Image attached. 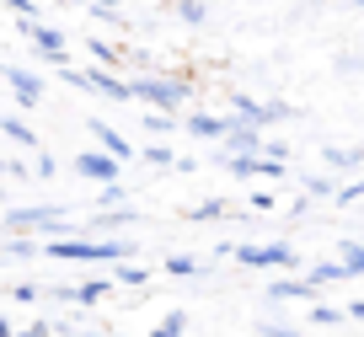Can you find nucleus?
<instances>
[{"label": "nucleus", "instance_id": "26", "mask_svg": "<svg viewBox=\"0 0 364 337\" xmlns=\"http://www.w3.org/2000/svg\"><path fill=\"white\" fill-rule=\"evenodd\" d=\"M97 203H102V209H113V203H124V182H102V193H97Z\"/></svg>", "mask_w": 364, "mask_h": 337}, {"label": "nucleus", "instance_id": "30", "mask_svg": "<svg viewBox=\"0 0 364 337\" xmlns=\"http://www.w3.org/2000/svg\"><path fill=\"white\" fill-rule=\"evenodd\" d=\"M306 193H311V198H332V193H338V188H332L327 177H306Z\"/></svg>", "mask_w": 364, "mask_h": 337}, {"label": "nucleus", "instance_id": "23", "mask_svg": "<svg viewBox=\"0 0 364 337\" xmlns=\"http://www.w3.org/2000/svg\"><path fill=\"white\" fill-rule=\"evenodd\" d=\"M145 129H150L156 139H161V134H171V112H166V107H161V112H145Z\"/></svg>", "mask_w": 364, "mask_h": 337}, {"label": "nucleus", "instance_id": "32", "mask_svg": "<svg viewBox=\"0 0 364 337\" xmlns=\"http://www.w3.org/2000/svg\"><path fill=\"white\" fill-rule=\"evenodd\" d=\"M91 11L102 16V22H118V6H113V0H91Z\"/></svg>", "mask_w": 364, "mask_h": 337}, {"label": "nucleus", "instance_id": "8", "mask_svg": "<svg viewBox=\"0 0 364 337\" xmlns=\"http://www.w3.org/2000/svg\"><path fill=\"white\" fill-rule=\"evenodd\" d=\"M0 75L11 80V91H16V102H22V107H38V102H43V80L27 75L22 65H0Z\"/></svg>", "mask_w": 364, "mask_h": 337}, {"label": "nucleus", "instance_id": "3", "mask_svg": "<svg viewBox=\"0 0 364 337\" xmlns=\"http://www.w3.org/2000/svg\"><path fill=\"white\" fill-rule=\"evenodd\" d=\"M230 118L236 124H252V129H273V124H289L295 107L289 102H252V97H236L230 102Z\"/></svg>", "mask_w": 364, "mask_h": 337}, {"label": "nucleus", "instance_id": "22", "mask_svg": "<svg viewBox=\"0 0 364 337\" xmlns=\"http://www.w3.org/2000/svg\"><path fill=\"white\" fill-rule=\"evenodd\" d=\"M311 321H316V326H338V321H348V311H338V305H316Z\"/></svg>", "mask_w": 364, "mask_h": 337}, {"label": "nucleus", "instance_id": "35", "mask_svg": "<svg viewBox=\"0 0 364 337\" xmlns=\"http://www.w3.org/2000/svg\"><path fill=\"white\" fill-rule=\"evenodd\" d=\"M359 166H364V150H359Z\"/></svg>", "mask_w": 364, "mask_h": 337}, {"label": "nucleus", "instance_id": "10", "mask_svg": "<svg viewBox=\"0 0 364 337\" xmlns=\"http://www.w3.org/2000/svg\"><path fill=\"white\" fill-rule=\"evenodd\" d=\"M182 124H188V134H193V139H225L230 118H215V112H188Z\"/></svg>", "mask_w": 364, "mask_h": 337}, {"label": "nucleus", "instance_id": "28", "mask_svg": "<svg viewBox=\"0 0 364 337\" xmlns=\"http://www.w3.org/2000/svg\"><path fill=\"white\" fill-rule=\"evenodd\" d=\"M182 321H188V316H182V311H171L166 321L156 326V337H182Z\"/></svg>", "mask_w": 364, "mask_h": 337}, {"label": "nucleus", "instance_id": "34", "mask_svg": "<svg viewBox=\"0 0 364 337\" xmlns=\"http://www.w3.org/2000/svg\"><path fill=\"white\" fill-rule=\"evenodd\" d=\"M16 337H48V321H33L27 332H16Z\"/></svg>", "mask_w": 364, "mask_h": 337}, {"label": "nucleus", "instance_id": "15", "mask_svg": "<svg viewBox=\"0 0 364 337\" xmlns=\"http://www.w3.org/2000/svg\"><path fill=\"white\" fill-rule=\"evenodd\" d=\"M306 279L316 284V289H327V284H338V279H353V273H348V262L338 257V262H316V268H311Z\"/></svg>", "mask_w": 364, "mask_h": 337}, {"label": "nucleus", "instance_id": "25", "mask_svg": "<svg viewBox=\"0 0 364 337\" xmlns=\"http://www.w3.org/2000/svg\"><path fill=\"white\" fill-rule=\"evenodd\" d=\"M139 156H145L150 166H177V156H171L166 145H150V150H139Z\"/></svg>", "mask_w": 364, "mask_h": 337}, {"label": "nucleus", "instance_id": "14", "mask_svg": "<svg viewBox=\"0 0 364 337\" xmlns=\"http://www.w3.org/2000/svg\"><path fill=\"white\" fill-rule=\"evenodd\" d=\"M107 289H118V284H113V273H107V279H91V284H80V289H59V300H75V305H97V300H102Z\"/></svg>", "mask_w": 364, "mask_h": 337}, {"label": "nucleus", "instance_id": "9", "mask_svg": "<svg viewBox=\"0 0 364 337\" xmlns=\"http://www.w3.org/2000/svg\"><path fill=\"white\" fill-rule=\"evenodd\" d=\"M257 150H262V129L236 124V118H230V129H225V156H257Z\"/></svg>", "mask_w": 364, "mask_h": 337}, {"label": "nucleus", "instance_id": "5", "mask_svg": "<svg viewBox=\"0 0 364 337\" xmlns=\"http://www.w3.org/2000/svg\"><path fill=\"white\" fill-rule=\"evenodd\" d=\"M16 27H22V33H27V38H33V43H38V54H48V59H54V65H70V54H65V38H59L54 27H43V22H38V16H22V22H16Z\"/></svg>", "mask_w": 364, "mask_h": 337}, {"label": "nucleus", "instance_id": "16", "mask_svg": "<svg viewBox=\"0 0 364 337\" xmlns=\"http://www.w3.org/2000/svg\"><path fill=\"white\" fill-rule=\"evenodd\" d=\"M145 279H150V273H145V268H134V262H129V257H124V262H118V268H113V284H129V289H139V284H145Z\"/></svg>", "mask_w": 364, "mask_h": 337}, {"label": "nucleus", "instance_id": "31", "mask_svg": "<svg viewBox=\"0 0 364 337\" xmlns=\"http://www.w3.org/2000/svg\"><path fill=\"white\" fill-rule=\"evenodd\" d=\"M6 11H16V16H38V0H0Z\"/></svg>", "mask_w": 364, "mask_h": 337}, {"label": "nucleus", "instance_id": "6", "mask_svg": "<svg viewBox=\"0 0 364 337\" xmlns=\"http://www.w3.org/2000/svg\"><path fill=\"white\" fill-rule=\"evenodd\" d=\"M11 230H65L70 214L65 209H11Z\"/></svg>", "mask_w": 364, "mask_h": 337}, {"label": "nucleus", "instance_id": "13", "mask_svg": "<svg viewBox=\"0 0 364 337\" xmlns=\"http://www.w3.org/2000/svg\"><path fill=\"white\" fill-rule=\"evenodd\" d=\"M268 300H316V284L311 279H273Z\"/></svg>", "mask_w": 364, "mask_h": 337}, {"label": "nucleus", "instance_id": "11", "mask_svg": "<svg viewBox=\"0 0 364 337\" xmlns=\"http://www.w3.org/2000/svg\"><path fill=\"white\" fill-rule=\"evenodd\" d=\"M86 80H91V91H102V97H113V102H134V86L107 75V70H86Z\"/></svg>", "mask_w": 364, "mask_h": 337}, {"label": "nucleus", "instance_id": "20", "mask_svg": "<svg viewBox=\"0 0 364 337\" xmlns=\"http://www.w3.org/2000/svg\"><path fill=\"white\" fill-rule=\"evenodd\" d=\"M321 161L332 171H348V166H359V150H321Z\"/></svg>", "mask_w": 364, "mask_h": 337}, {"label": "nucleus", "instance_id": "4", "mask_svg": "<svg viewBox=\"0 0 364 337\" xmlns=\"http://www.w3.org/2000/svg\"><path fill=\"white\" fill-rule=\"evenodd\" d=\"M236 262L241 268H295V247L289 241H268V247H236Z\"/></svg>", "mask_w": 364, "mask_h": 337}, {"label": "nucleus", "instance_id": "2", "mask_svg": "<svg viewBox=\"0 0 364 337\" xmlns=\"http://www.w3.org/2000/svg\"><path fill=\"white\" fill-rule=\"evenodd\" d=\"M129 86H134V102H150V107H182V102H188V80H177V75H139V80H129Z\"/></svg>", "mask_w": 364, "mask_h": 337}, {"label": "nucleus", "instance_id": "36", "mask_svg": "<svg viewBox=\"0 0 364 337\" xmlns=\"http://www.w3.org/2000/svg\"><path fill=\"white\" fill-rule=\"evenodd\" d=\"M0 166H6V161H0Z\"/></svg>", "mask_w": 364, "mask_h": 337}, {"label": "nucleus", "instance_id": "27", "mask_svg": "<svg viewBox=\"0 0 364 337\" xmlns=\"http://www.w3.org/2000/svg\"><path fill=\"white\" fill-rule=\"evenodd\" d=\"M177 16L182 22H204V0H177Z\"/></svg>", "mask_w": 364, "mask_h": 337}, {"label": "nucleus", "instance_id": "21", "mask_svg": "<svg viewBox=\"0 0 364 337\" xmlns=\"http://www.w3.org/2000/svg\"><path fill=\"white\" fill-rule=\"evenodd\" d=\"M220 214H225V198H209V203H193L188 220H220Z\"/></svg>", "mask_w": 364, "mask_h": 337}, {"label": "nucleus", "instance_id": "24", "mask_svg": "<svg viewBox=\"0 0 364 337\" xmlns=\"http://www.w3.org/2000/svg\"><path fill=\"white\" fill-rule=\"evenodd\" d=\"M359 198H364V182H348V188L332 193V203H338V209H348V203H359Z\"/></svg>", "mask_w": 364, "mask_h": 337}, {"label": "nucleus", "instance_id": "1", "mask_svg": "<svg viewBox=\"0 0 364 337\" xmlns=\"http://www.w3.org/2000/svg\"><path fill=\"white\" fill-rule=\"evenodd\" d=\"M43 252L59 262H124L134 241H48Z\"/></svg>", "mask_w": 364, "mask_h": 337}, {"label": "nucleus", "instance_id": "33", "mask_svg": "<svg viewBox=\"0 0 364 337\" xmlns=\"http://www.w3.org/2000/svg\"><path fill=\"white\" fill-rule=\"evenodd\" d=\"M262 337H300V332H289V326H273V321H262Z\"/></svg>", "mask_w": 364, "mask_h": 337}, {"label": "nucleus", "instance_id": "7", "mask_svg": "<svg viewBox=\"0 0 364 337\" xmlns=\"http://www.w3.org/2000/svg\"><path fill=\"white\" fill-rule=\"evenodd\" d=\"M75 171L91 177L97 188H102V182H118V156H107V150H86V156H75Z\"/></svg>", "mask_w": 364, "mask_h": 337}, {"label": "nucleus", "instance_id": "19", "mask_svg": "<svg viewBox=\"0 0 364 337\" xmlns=\"http://www.w3.org/2000/svg\"><path fill=\"white\" fill-rule=\"evenodd\" d=\"M166 273L188 279V273H209V262H198V257H166Z\"/></svg>", "mask_w": 364, "mask_h": 337}, {"label": "nucleus", "instance_id": "12", "mask_svg": "<svg viewBox=\"0 0 364 337\" xmlns=\"http://www.w3.org/2000/svg\"><path fill=\"white\" fill-rule=\"evenodd\" d=\"M91 134H97V145H102L107 156H118V161H129V156H134V145H129V139L118 134L113 124H97V118H91Z\"/></svg>", "mask_w": 364, "mask_h": 337}, {"label": "nucleus", "instance_id": "17", "mask_svg": "<svg viewBox=\"0 0 364 337\" xmlns=\"http://www.w3.org/2000/svg\"><path fill=\"white\" fill-rule=\"evenodd\" d=\"M343 262H348V273H353V279H364V241H343Z\"/></svg>", "mask_w": 364, "mask_h": 337}, {"label": "nucleus", "instance_id": "29", "mask_svg": "<svg viewBox=\"0 0 364 337\" xmlns=\"http://www.w3.org/2000/svg\"><path fill=\"white\" fill-rule=\"evenodd\" d=\"M91 59H102V65H118V54H113V43H102V38H91Z\"/></svg>", "mask_w": 364, "mask_h": 337}, {"label": "nucleus", "instance_id": "18", "mask_svg": "<svg viewBox=\"0 0 364 337\" xmlns=\"http://www.w3.org/2000/svg\"><path fill=\"white\" fill-rule=\"evenodd\" d=\"M0 129H6V134H11V139H16V145H27V150H38V134H33V129H27V124H22V118H6V124H0Z\"/></svg>", "mask_w": 364, "mask_h": 337}]
</instances>
